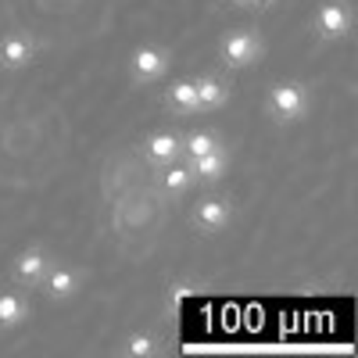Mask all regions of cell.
Returning <instances> with one entry per match:
<instances>
[{
  "mask_svg": "<svg viewBox=\"0 0 358 358\" xmlns=\"http://www.w3.org/2000/svg\"><path fill=\"white\" fill-rule=\"evenodd\" d=\"M308 108H312V94H308V86L297 83V79H280V83L268 86V94H265V111L276 126L305 122Z\"/></svg>",
  "mask_w": 358,
  "mask_h": 358,
  "instance_id": "6da1fadb",
  "label": "cell"
},
{
  "mask_svg": "<svg viewBox=\"0 0 358 358\" xmlns=\"http://www.w3.org/2000/svg\"><path fill=\"white\" fill-rule=\"evenodd\" d=\"M265 57V40L255 33V29H229V33L219 40V62L229 72H244L251 65H258Z\"/></svg>",
  "mask_w": 358,
  "mask_h": 358,
  "instance_id": "7a4b0ae2",
  "label": "cell"
},
{
  "mask_svg": "<svg viewBox=\"0 0 358 358\" xmlns=\"http://www.w3.org/2000/svg\"><path fill=\"white\" fill-rule=\"evenodd\" d=\"M355 29V8L348 0H322V4L312 11V33L322 43H341L351 36Z\"/></svg>",
  "mask_w": 358,
  "mask_h": 358,
  "instance_id": "3957f363",
  "label": "cell"
},
{
  "mask_svg": "<svg viewBox=\"0 0 358 358\" xmlns=\"http://www.w3.org/2000/svg\"><path fill=\"white\" fill-rule=\"evenodd\" d=\"M172 69V50L162 47V43H140L133 54H129V76L136 86H151V83H162Z\"/></svg>",
  "mask_w": 358,
  "mask_h": 358,
  "instance_id": "277c9868",
  "label": "cell"
},
{
  "mask_svg": "<svg viewBox=\"0 0 358 358\" xmlns=\"http://www.w3.org/2000/svg\"><path fill=\"white\" fill-rule=\"evenodd\" d=\"M190 222H194L197 233L215 236V233H222V229L233 222V204H229L226 197H219V194H208V197H201V201L194 204Z\"/></svg>",
  "mask_w": 358,
  "mask_h": 358,
  "instance_id": "5b68a950",
  "label": "cell"
},
{
  "mask_svg": "<svg viewBox=\"0 0 358 358\" xmlns=\"http://www.w3.org/2000/svg\"><path fill=\"white\" fill-rule=\"evenodd\" d=\"M36 40L25 36V33H8L0 36V72H22L36 62Z\"/></svg>",
  "mask_w": 358,
  "mask_h": 358,
  "instance_id": "8992f818",
  "label": "cell"
},
{
  "mask_svg": "<svg viewBox=\"0 0 358 358\" xmlns=\"http://www.w3.org/2000/svg\"><path fill=\"white\" fill-rule=\"evenodd\" d=\"M47 268H50L47 248L29 244V248L18 251V258H15V265H11V276H15V283H22V287H40L43 276H47Z\"/></svg>",
  "mask_w": 358,
  "mask_h": 358,
  "instance_id": "52a82bcc",
  "label": "cell"
},
{
  "mask_svg": "<svg viewBox=\"0 0 358 358\" xmlns=\"http://www.w3.org/2000/svg\"><path fill=\"white\" fill-rule=\"evenodd\" d=\"M40 287L47 290V297H50V301H57V305H62V301H72V297L79 294V287H83V276L76 273L72 265H50Z\"/></svg>",
  "mask_w": 358,
  "mask_h": 358,
  "instance_id": "ba28073f",
  "label": "cell"
},
{
  "mask_svg": "<svg viewBox=\"0 0 358 358\" xmlns=\"http://www.w3.org/2000/svg\"><path fill=\"white\" fill-rule=\"evenodd\" d=\"M165 83V108H172L176 115H197V90H194V79H162Z\"/></svg>",
  "mask_w": 358,
  "mask_h": 358,
  "instance_id": "9c48e42d",
  "label": "cell"
},
{
  "mask_svg": "<svg viewBox=\"0 0 358 358\" xmlns=\"http://www.w3.org/2000/svg\"><path fill=\"white\" fill-rule=\"evenodd\" d=\"M143 155L151 158L155 165H169L183 155V136H176L172 129H158L143 140Z\"/></svg>",
  "mask_w": 358,
  "mask_h": 358,
  "instance_id": "30bf717a",
  "label": "cell"
},
{
  "mask_svg": "<svg viewBox=\"0 0 358 358\" xmlns=\"http://www.w3.org/2000/svg\"><path fill=\"white\" fill-rule=\"evenodd\" d=\"M187 169L194 172V179H201V183H219L229 172V155H226V147H215V151H208L201 158H187Z\"/></svg>",
  "mask_w": 358,
  "mask_h": 358,
  "instance_id": "8fae6325",
  "label": "cell"
},
{
  "mask_svg": "<svg viewBox=\"0 0 358 358\" xmlns=\"http://www.w3.org/2000/svg\"><path fill=\"white\" fill-rule=\"evenodd\" d=\"M194 90H197V111H219L229 101V83L222 76H201L194 79Z\"/></svg>",
  "mask_w": 358,
  "mask_h": 358,
  "instance_id": "7c38bea8",
  "label": "cell"
},
{
  "mask_svg": "<svg viewBox=\"0 0 358 358\" xmlns=\"http://www.w3.org/2000/svg\"><path fill=\"white\" fill-rule=\"evenodd\" d=\"M29 319V301L18 290H0V334L18 330V326Z\"/></svg>",
  "mask_w": 358,
  "mask_h": 358,
  "instance_id": "4fadbf2b",
  "label": "cell"
},
{
  "mask_svg": "<svg viewBox=\"0 0 358 358\" xmlns=\"http://www.w3.org/2000/svg\"><path fill=\"white\" fill-rule=\"evenodd\" d=\"M165 172H162V187H165V194H172V197H179V194H187L197 179H194V172L187 169V165H176V162H169V165H162Z\"/></svg>",
  "mask_w": 358,
  "mask_h": 358,
  "instance_id": "5bb4252c",
  "label": "cell"
},
{
  "mask_svg": "<svg viewBox=\"0 0 358 358\" xmlns=\"http://www.w3.org/2000/svg\"><path fill=\"white\" fill-rule=\"evenodd\" d=\"M215 147H222V136L212 133V129H197V133L183 136V155L187 158H201L208 151H215Z\"/></svg>",
  "mask_w": 358,
  "mask_h": 358,
  "instance_id": "9a60e30c",
  "label": "cell"
},
{
  "mask_svg": "<svg viewBox=\"0 0 358 358\" xmlns=\"http://www.w3.org/2000/svg\"><path fill=\"white\" fill-rule=\"evenodd\" d=\"M122 355L126 358H155L158 355V344L151 334H129L126 344H122Z\"/></svg>",
  "mask_w": 358,
  "mask_h": 358,
  "instance_id": "2e32d148",
  "label": "cell"
},
{
  "mask_svg": "<svg viewBox=\"0 0 358 358\" xmlns=\"http://www.w3.org/2000/svg\"><path fill=\"white\" fill-rule=\"evenodd\" d=\"M276 4H280V0H251V8H255V11H273Z\"/></svg>",
  "mask_w": 358,
  "mask_h": 358,
  "instance_id": "e0dca14e",
  "label": "cell"
},
{
  "mask_svg": "<svg viewBox=\"0 0 358 358\" xmlns=\"http://www.w3.org/2000/svg\"><path fill=\"white\" fill-rule=\"evenodd\" d=\"M233 8H251V0H229Z\"/></svg>",
  "mask_w": 358,
  "mask_h": 358,
  "instance_id": "ac0fdd59",
  "label": "cell"
}]
</instances>
